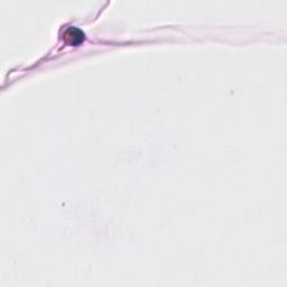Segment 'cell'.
<instances>
[{
    "instance_id": "obj_1",
    "label": "cell",
    "mask_w": 287,
    "mask_h": 287,
    "mask_svg": "<svg viewBox=\"0 0 287 287\" xmlns=\"http://www.w3.org/2000/svg\"><path fill=\"white\" fill-rule=\"evenodd\" d=\"M64 39L70 45H79L84 39V33L74 26L69 27L64 31Z\"/></svg>"
}]
</instances>
